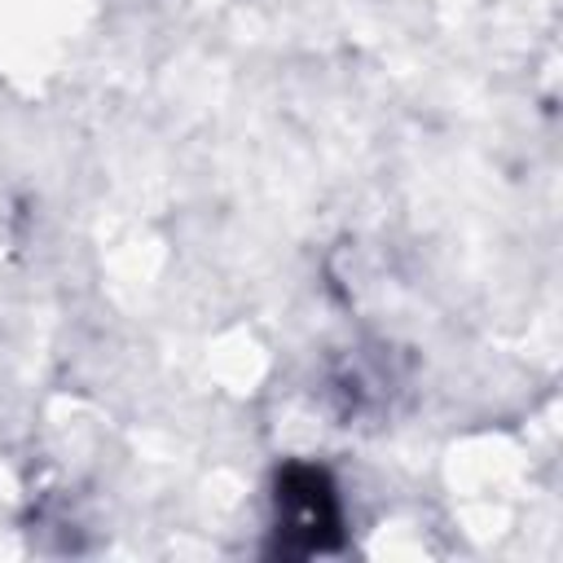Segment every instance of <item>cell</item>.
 Here are the masks:
<instances>
[{"label":"cell","instance_id":"cell-1","mask_svg":"<svg viewBox=\"0 0 563 563\" xmlns=\"http://www.w3.org/2000/svg\"><path fill=\"white\" fill-rule=\"evenodd\" d=\"M273 532H277V545L290 554H321L339 545L343 506H339V488L330 471L312 462H286L277 471Z\"/></svg>","mask_w":563,"mask_h":563}]
</instances>
